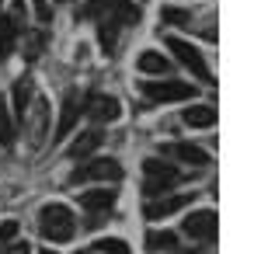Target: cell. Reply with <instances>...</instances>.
<instances>
[{
    "instance_id": "cb8c5ba5",
    "label": "cell",
    "mask_w": 261,
    "mask_h": 254,
    "mask_svg": "<svg viewBox=\"0 0 261 254\" xmlns=\"http://www.w3.org/2000/svg\"><path fill=\"white\" fill-rule=\"evenodd\" d=\"M7 18L14 21V28L24 24V0H11V14H7Z\"/></svg>"
},
{
    "instance_id": "ac0fdd59",
    "label": "cell",
    "mask_w": 261,
    "mask_h": 254,
    "mask_svg": "<svg viewBox=\"0 0 261 254\" xmlns=\"http://www.w3.org/2000/svg\"><path fill=\"white\" fill-rule=\"evenodd\" d=\"M14 133H18V125H14V115H11L7 101L0 98V146H11V143H14Z\"/></svg>"
},
{
    "instance_id": "7a4b0ae2",
    "label": "cell",
    "mask_w": 261,
    "mask_h": 254,
    "mask_svg": "<svg viewBox=\"0 0 261 254\" xmlns=\"http://www.w3.org/2000/svg\"><path fill=\"white\" fill-rule=\"evenodd\" d=\"M143 174H146V181H143V192L146 195H164L167 188H174L181 181V174L167 164V160H157V157H150L146 164H143Z\"/></svg>"
},
{
    "instance_id": "277c9868",
    "label": "cell",
    "mask_w": 261,
    "mask_h": 254,
    "mask_svg": "<svg viewBox=\"0 0 261 254\" xmlns=\"http://www.w3.org/2000/svg\"><path fill=\"white\" fill-rule=\"evenodd\" d=\"M119 177H122V164L112 160V157H101V160L81 164L70 174V185H84V181H119Z\"/></svg>"
},
{
    "instance_id": "7c38bea8",
    "label": "cell",
    "mask_w": 261,
    "mask_h": 254,
    "mask_svg": "<svg viewBox=\"0 0 261 254\" xmlns=\"http://www.w3.org/2000/svg\"><path fill=\"white\" fill-rule=\"evenodd\" d=\"M171 154L178 157V160H185V164H195V167L209 164V154L202 146H195V143H171Z\"/></svg>"
},
{
    "instance_id": "8992f818",
    "label": "cell",
    "mask_w": 261,
    "mask_h": 254,
    "mask_svg": "<svg viewBox=\"0 0 261 254\" xmlns=\"http://www.w3.org/2000/svg\"><path fill=\"white\" fill-rule=\"evenodd\" d=\"M216 226H220V219L213 209H195V213L185 216V223H181V230L192 237V240H213L216 237Z\"/></svg>"
},
{
    "instance_id": "4316f807",
    "label": "cell",
    "mask_w": 261,
    "mask_h": 254,
    "mask_svg": "<svg viewBox=\"0 0 261 254\" xmlns=\"http://www.w3.org/2000/svg\"><path fill=\"white\" fill-rule=\"evenodd\" d=\"M167 254H195V251H167Z\"/></svg>"
},
{
    "instance_id": "30bf717a",
    "label": "cell",
    "mask_w": 261,
    "mask_h": 254,
    "mask_svg": "<svg viewBox=\"0 0 261 254\" xmlns=\"http://www.w3.org/2000/svg\"><path fill=\"white\" fill-rule=\"evenodd\" d=\"M112 206H115V192L112 188H91V192L81 195V209H87V213H108Z\"/></svg>"
},
{
    "instance_id": "f546056e",
    "label": "cell",
    "mask_w": 261,
    "mask_h": 254,
    "mask_svg": "<svg viewBox=\"0 0 261 254\" xmlns=\"http://www.w3.org/2000/svg\"><path fill=\"white\" fill-rule=\"evenodd\" d=\"M0 7H4V0H0Z\"/></svg>"
},
{
    "instance_id": "ba28073f",
    "label": "cell",
    "mask_w": 261,
    "mask_h": 254,
    "mask_svg": "<svg viewBox=\"0 0 261 254\" xmlns=\"http://www.w3.org/2000/svg\"><path fill=\"white\" fill-rule=\"evenodd\" d=\"M84 112L94 122H115L122 115V105L115 98H108V94H91V98L84 101Z\"/></svg>"
},
{
    "instance_id": "52a82bcc",
    "label": "cell",
    "mask_w": 261,
    "mask_h": 254,
    "mask_svg": "<svg viewBox=\"0 0 261 254\" xmlns=\"http://www.w3.org/2000/svg\"><path fill=\"white\" fill-rule=\"evenodd\" d=\"M77 118H81V98H77V91H66V98H63V108H60V118H56V133L53 139L60 143L73 133V125H77Z\"/></svg>"
},
{
    "instance_id": "3957f363",
    "label": "cell",
    "mask_w": 261,
    "mask_h": 254,
    "mask_svg": "<svg viewBox=\"0 0 261 254\" xmlns=\"http://www.w3.org/2000/svg\"><path fill=\"white\" fill-rule=\"evenodd\" d=\"M140 91L150 101H161V105H171V101H188L195 98L199 87L185 84V80H150V84H140Z\"/></svg>"
},
{
    "instance_id": "5b68a950",
    "label": "cell",
    "mask_w": 261,
    "mask_h": 254,
    "mask_svg": "<svg viewBox=\"0 0 261 254\" xmlns=\"http://www.w3.org/2000/svg\"><path fill=\"white\" fill-rule=\"evenodd\" d=\"M167 49H171V56H178L181 59V66L185 70H192V77H199V80H213V73H209V63L202 59V53L192 45V42H185V39H167Z\"/></svg>"
},
{
    "instance_id": "484cf974",
    "label": "cell",
    "mask_w": 261,
    "mask_h": 254,
    "mask_svg": "<svg viewBox=\"0 0 261 254\" xmlns=\"http://www.w3.org/2000/svg\"><path fill=\"white\" fill-rule=\"evenodd\" d=\"M7 254H32L28 244H7Z\"/></svg>"
},
{
    "instance_id": "4fadbf2b",
    "label": "cell",
    "mask_w": 261,
    "mask_h": 254,
    "mask_svg": "<svg viewBox=\"0 0 261 254\" xmlns=\"http://www.w3.org/2000/svg\"><path fill=\"white\" fill-rule=\"evenodd\" d=\"M28 101H32V77H18L14 80V118H24L28 112Z\"/></svg>"
},
{
    "instance_id": "603a6c76",
    "label": "cell",
    "mask_w": 261,
    "mask_h": 254,
    "mask_svg": "<svg viewBox=\"0 0 261 254\" xmlns=\"http://www.w3.org/2000/svg\"><path fill=\"white\" fill-rule=\"evenodd\" d=\"M14 237H18V223H14V219H4V223H0V247L14 244Z\"/></svg>"
},
{
    "instance_id": "e0dca14e",
    "label": "cell",
    "mask_w": 261,
    "mask_h": 254,
    "mask_svg": "<svg viewBox=\"0 0 261 254\" xmlns=\"http://www.w3.org/2000/svg\"><path fill=\"white\" fill-rule=\"evenodd\" d=\"M14 42H18V28L7 14H0V56H11L14 53Z\"/></svg>"
},
{
    "instance_id": "6da1fadb",
    "label": "cell",
    "mask_w": 261,
    "mask_h": 254,
    "mask_svg": "<svg viewBox=\"0 0 261 254\" xmlns=\"http://www.w3.org/2000/svg\"><path fill=\"white\" fill-rule=\"evenodd\" d=\"M39 230H42L45 240H53V244H66V240H73V234H77V219H73V213H70L66 206L53 202V206H42Z\"/></svg>"
},
{
    "instance_id": "2e32d148",
    "label": "cell",
    "mask_w": 261,
    "mask_h": 254,
    "mask_svg": "<svg viewBox=\"0 0 261 254\" xmlns=\"http://www.w3.org/2000/svg\"><path fill=\"white\" fill-rule=\"evenodd\" d=\"M101 143V129H87V133H81V136L73 139V146H70V157H87L94 154Z\"/></svg>"
},
{
    "instance_id": "f1b7e54d",
    "label": "cell",
    "mask_w": 261,
    "mask_h": 254,
    "mask_svg": "<svg viewBox=\"0 0 261 254\" xmlns=\"http://www.w3.org/2000/svg\"><path fill=\"white\" fill-rule=\"evenodd\" d=\"M42 254H56V251H42Z\"/></svg>"
},
{
    "instance_id": "5bb4252c",
    "label": "cell",
    "mask_w": 261,
    "mask_h": 254,
    "mask_svg": "<svg viewBox=\"0 0 261 254\" xmlns=\"http://www.w3.org/2000/svg\"><path fill=\"white\" fill-rule=\"evenodd\" d=\"M119 28L122 24H115L112 18L98 21V45L105 49V53H115V45H119Z\"/></svg>"
},
{
    "instance_id": "83f0119b",
    "label": "cell",
    "mask_w": 261,
    "mask_h": 254,
    "mask_svg": "<svg viewBox=\"0 0 261 254\" xmlns=\"http://www.w3.org/2000/svg\"><path fill=\"white\" fill-rule=\"evenodd\" d=\"M77 254H94V251H77Z\"/></svg>"
},
{
    "instance_id": "d6986e66",
    "label": "cell",
    "mask_w": 261,
    "mask_h": 254,
    "mask_svg": "<svg viewBox=\"0 0 261 254\" xmlns=\"http://www.w3.org/2000/svg\"><path fill=\"white\" fill-rule=\"evenodd\" d=\"M174 244H178V237L171 230H150L146 234V251H171Z\"/></svg>"
},
{
    "instance_id": "9c48e42d",
    "label": "cell",
    "mask_w": 261,
    "mask_h": 254,
    "mask_svg": "<svg viewBox=\"0 0 261 254\" xmlns=\"http://www.w3.org/2000/svg\"><path fill=\"white\" fill-rule=\"evenodd\" d=\"M192 202V195H167V198H153V202H146V219H164V216L178 213Z\"/></svg>"
},
{
    "instance_id": "d4e9b609",
    "label": "cell",
    "mask_w": 261,
    "mask_h": 254,
    "mask_svg": "<svg viewBox=\"0 0 261 254\" xmlns=\"http://www.w3.org/2000/svg\"><path fill=\"white\" fill-rule=\"evenodd\" d=\"M35 4V14H39V21H53V7L45 4V0H32Z\"/></svg>"
},
{
    "instance_id": "8fae6325",
    "label": "cell",
    "mask_w": 261,
    "mask_h": 254,
    "mask_svg": "<svg viewBox=\"0 0 261 254\" xmlns=\"http://www.w3.org/2000/svg\"><path fill=\"white\" fill-rule=\"evenodd\" d=\"M185 125L188 129H213L216 125V108L213 105H192V108H185Z\"/></svg>"
},
{
    "instance_id": "9a60e30c",
    "label": "cell",
    "mask_w": 261,
    "mask_h": 254,
    "mask_svg": "<svg viewBox=\"0 0 261 254\" xmlns=\"http://www.w3.org/2000/svg\"><path fill=\"white\" fill-rule=\"evenodd\" d=\"M136 66H140L143 73H167L171 70V63L164 59V53H153V49H146V53H140V59H136Z\"/></svg>"
},
{
    "instance_id": "44dd1931",
    "label": "cell",
    "mask_w": 261,
    "mask_h": 254,
    "mask_svg": "<svg viewBox=\"0 0 261 254\" xmlns=\"http://www.w3.org/2000/svg\"><path fill=\"white\" fill-rule=\"evenodd\" d=\"M45 112H49V105H45V101H39V105H35V143H32V146H42V136H45V125H49V115H45Z\"/></svg>"
},
{
    "instance_id": "ffe728a7",
    "label": "cell",
    "mask_w": 261,
    "mask_h": 254,
    "mask_svg": "<svg viewBox=\"0 0 261 254\" xmlns=\"http://www.w3.org/2000/svg\"><path fill=\"white\" fill-rule=\"evenodd\" d=\"M94 254H129V244L119 237H101L94 244Z\"/></svg>"
},
{
    "instance_id": "7402d4cb",
    "label": "cell",
    "mask_w": 261,
    "mask_h": 254,
    "mask_svg": "<svg viewBox=\"0 0 261 254\" xmlns=\"http://www.w3.org/2000/svg\"><path fill=\"white\" fill-rule=\"evenodd\" d=\"M161 21H164V24H188V21H192V14H188V11H181V7H164V11H161Z\"/></svg>"
}]
</instances>
